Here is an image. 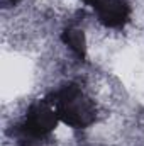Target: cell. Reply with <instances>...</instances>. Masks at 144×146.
Here are the masks:
<instances>
[{"mask_svg": "<svg viewBox=\"0 0 144 146\" xmlns=\"http://www.w3.org/2000/svg\"><path fill=\"white\" fill-rule=\"evenodd\" d=\"M46 99L53 104L59 122L71 129H87L97 122L98 107L95 104V97H92L76 82L56 87Z\"/></svg>", "mask_w": 144, "mask_h": 146, "instance_id": "6da1fadb", "label": "cell"}, {"mask_svg": "<svg viewBox=\"0 0 144 146\" xmlns=\"http://www.w3.org/2000/svg\"><path fill=\"white\" fill-rule=\"evenodd\" d=\"M92 9L97 21L108 29L124 27L131 19L129 0H80Z\"/></svg>", "mask_w": 144, "mask_h": 146, "instance_id": "7a4b0ae2", "label": "cell"}]
</instances>
